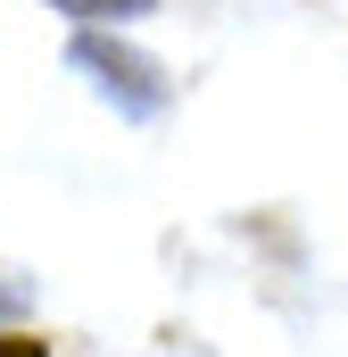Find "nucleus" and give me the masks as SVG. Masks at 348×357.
I'll list each match as a JSON object with an SVG mask.
<instances>
[{"mask_svg":"<svg viewBox=\"0 0 348 357\" xmlns=\"http://www.w3.org/2000/svg\"><path fill=\"white\" fill-rule=\"evenodd\" d=\"M67 59L91 75V91L116 108V116H133V125H150V116H166V100H174V84H166V67L158 59H141L133 42H108V33H75L67 42Z\"/></svg>","mask_w":348,"mask_h":357,"instance_id":"obj_1","label":"nucleus"},{"mask_svg":"<svg viewBox=\"0 0 348 357\" xmlns=\"http://www.w3.org/2000/svg\"><path fill=\"white\" fill-rule=\"evenodd\" d=\"M42 8H67V17L100 25V17H141V8H158V0H42Z\"/></svg>","mask_w":348,"mask_h":357,"instance_id":"obj_2","label":"nucleus"},{"mask_svg":"<svg viewBox=\"0 0 348 357\" xmlns=\"http://www.w3.org/2000/svg\"><path fill=\"white\" fill-rule=\"evenodd\" d=\"M0 357H42V349H33V341H0Z\"/></svg>","mask_w":348,"mask_h":357,"instance_id":"obj_3","label":"nucleus"},{"mask_svg":"<svg viewBox=\"0 0 348 357\" xmlns=\"http://www.w3.org/2000/svg\"><path fill=\"white\" fill-rule=\"evenodd\" d=\"M17 299H25V291H0V316H17Z\"/></svg>","mask_w":348,"mask_h":357,"instance_id":"obj_4","label":"nucleus"}]
</instances>
